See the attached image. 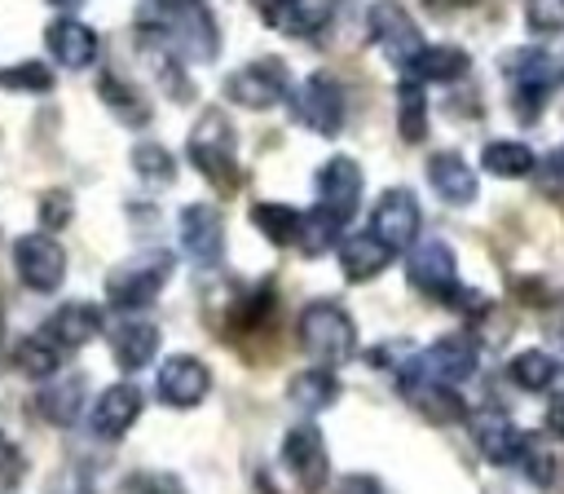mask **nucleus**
I'll use <instances>...</instances> for the list:
<instances>
[{
    "label": "nucleus",
    "mask_w": 564,
    "mask_h": 494,
    "mask_svg": "<svg viewBox=\"0 0 564 494\" xmlns=\"http://www.w3.org/2000/svg\"><path fill=\"white\" fill-rule=\"evenodd\" d=\"M176 269V251L167 247H145V251H132L128 260H119L110 273H106V304L119 309V313H141L159 300V291L167 287Z\"/></svg>",
    "instance_id": "1"
},
{
    "label": "nucleus",
    "mask_w": 564,
    "mask_h": 494,
    "mask_svg": "<svg viewBox=\"0 0 564 494\" xmlns=\"http://www.w3.org/2000/svg\"><path fill=\"white\" fill-rule=\"evenodd\" d=\"M295 340H300V348L317 366H344L357 353V326H352L348 309L335 304V300L304 304L300 309V322H295Z\"/></svg>",
    "instance_id": "2"
},
{
    "label": "nucleus",
    "mask_w": 564,
    "mask_h": 494,
    "mask_svg": "<svg viewBox=\"0 0 564 494\" xmlns=\"http://www.w3.org/2000/svg\"><path fill=\"white\" fill-rule=\"evenodd\" d=\"M185 154L220 190L238 185V137H234V124H229L225 110H203L194 119V128L185 137Z\"/></svg>",
    "instance_id": "3"
},
{
    "label": "nucleus",
    "mask_w": 564,
    "mask_h": 494,
    "mask_svg": "<svg viewBox=\"0 0 564 494\" xmlns=\"http://www.w3.org/2000/svg\"><path fill=\"white\" fill-rule=\"evenodd\" d=\"M405 278L419 296L427 300H449L463 291L458 282V260H454V247L445 238H419L410 251H405Z\"/></svg>",
    "instance_id": "4"
},
{
    "label": "nucleus",
    "mask_w": 564,
    "mask_h": 494,
    "mask_svg": "<svg viewBox=\"0 0 564 494\" xmlns=\"http://www.w3.org/2000/svg\"><path fill=\"white\" fill-rule=\"evenodd\" d=\"M507 79H511V101L524 119L538 115V106L555 93V84L564 79V66L546 53V49H516L507 57Z\"/></svg>",
    "instance_id": "5"
},
{
    "label": "nucleus",
    "mask_w": 564,
    "mask_h": 494,
    "mask_svg": "<svg viewBox=\"0 0 564 494\" xmlns=\"http://www.w3.org/2000/svg\"><path fill=\"white\" fill-rule=\"evenodd\" d=\"M225 97L234 106H247V110H273L278 101L291 97V71L282 57H256V62L229 71Z\"/></svg>",
    "instance_id": "6"
},
{
    "label": "nucleus",
    "mask_w": 564,
    "mask_h": 494,
    "mask_svg": "<svg viewBox=\"0 0 564 494\" xmlns=\"http://www.w3.org/2000/svg\"><path fill=\"white\" fill-rule=\"evenodd\" d=\"M13 269L22 287H31L35 296H53L66 278V251L48 229H31L13 238Z\"/></svg>",
    "instance_id": "7"
},
{
    "label": "nucleus",
    "mask_w": 564,
    "mask_h": 494,
    "mask_svg": "<svg viewBox=\"0 0 564 494\" xmlns=\"http://www.w3.org/2000/svg\"><path fill=\"white\" fill-rule=\"evenodd\" d=\"M282 468L295 481L300 494H317L330 481V454H326V437L317 423H295L282 437Z\"/></svg>",
    "instance_id": "8"
},
{
    "label": "nucleus",
    "mask_w": 564,
    "mask_h": 494,
    "mask_svg": "<svg viewBox=\"0 0 564 494\" xmlns=\"http://www.w3.org/2000/svg\"><path fill=\"white\" fill-rule=\"evenodd\" d=\"M291 106H295V119H300L304 128H313L317 137H335V132L344 128V110H348L339 79L326 75V71H313V75L291 93Z\"/></svg>",
    "instance_id": "9"
},
{
    "label": "nucleus",
    "mask_w": 564,
    "mask_h": 494,
    "mask_svg": "<svg viewBox=\"0 0 564 494\" xmlns=\"http://www.w3.org/2000/svg\"><path fill=\"white\" fill-rule=\"evenodd\" d=\"M366 31H370V40L383 49V57H388L392 66H401V71H410V62L423 53V31H419L414 18H410L401 4H392V0L370 4Z\"/></svg>",
    "instance_id": "10"
},
{
    "label": "nucleus",
    "mask_w": 564,
    "mask_h": 494,
    "mask_svg": "<svg viewBox=\"0 0 564 494\" xmlns=\"http://www.w3.org/2000/svg\"><path fill=\"white\" fill-rule=\"evenodd\" d=\"M419 225H423V212H419L414 190H405V185L383 190L370 207V234H379L392 251H410L419 243Z\"/></svg>",
    "instance_id": "11"
},
{
    "label": "nucleus",
    "mask_w": 564,
    "mask_h": 494,
    "mask_svg": "<svg viewBox=\"0 0 564 494\" xmlns=\"http://www.w3.org/2000/svg\"><path fill=\"white\" fill-rule=\"evenodd\" d=\"M476 366H480V348H476L471 335H441L427 348H419L405 370L427 375V379H441V384H463V379L476 375Z\"/></svg>",
    "instance_id": "12"
},
{
    "label": "nucleus",
    "mask_w": 564,
    "mask_h": 494,
    "mask_svg": "<svg viewBox=\"0 0 564 494\" xmlns=\"http://www.w3.org/2000/svg\"><path fill=\"white\" fill-rule=\"evenodd\" d=\"M313 194H317L313 207H322L326 216H335L339 225H348V216L361 203V163L348 159V154H330L317 168V176H313Z\"/></svg>",
    "instance_id": "13"
},
{
    "label": "nucleus",
    "mask_w": 564,
    "mask_h": 494,
    "mask_svg": "<svg viewBox=\"0 0 564 494\" xmlns=\"http://www.w3.org/2000/svg\"><path fill=\"white\" fill-rule=\"evenodd\" d=\"M176 238H181V251L194 260V265H220L225 256V216L220 207L212 203H185L181 216H176Z\"/></svg>",
    "instance_id": "14"
},
{
    "label": "nucleus",
    "mask_w": 564,
    "mask_h": 494,
    "mask_svg": "<svg viewBox=\"0 0 564 494\" xmlns=\"http://www.w3.org/2000/svg\"><path fill=\"white\" fill-rule=\"evenodd\" d=\"M467 432H471L476 450H480L494 468H516V463H520V454H524V441H529V437H524V428H520L507 410H498V406L467 415Z\"/></svg>",
    "instance_id": "15"
},
{
    "label": "nucleus",
    "mask_w": 564,
    "mask_h": 494,
    "mask_svg": "<svg viewBox=\"0 0 564 494\" xmlns=\"http://www.w3.org/2000/svg\"><path fill=\"white\" fill-rule=\"evenodd\" d=\"M145 35L167 40L185 62H212V57L220 53V31H216V18L207 13L203 0L189 4V9H181L163 31H145Z\"/></svg>",
    "instance_id": "16"
},
{
    "label": "nucleus",
    "mask_w": 564,
    "mask_h": 494,
    "mask_svg": "<svg viewBox=\"0 0 564 494\" xmlns=\"http://www.w3.org/2000/svg\"><path fill=\"white\" fill-rule=\"evenodd\" d=\"M141 410H145L141 388L128 384V379H119V384H106V388L97 393V401H93V410H88V428H93L97 441H119V437H128V428L141 419Z\"/></svg>",
    "instance_id": "17"
},
{
    "label": "nucleus",
    "mask_w": 564,
    "mask_h": 494,
    "mask_svg": "<svg viewBox=\"0 0 564 494\" xmlns=\"http://www.w3.org/2000/svg\"><path fill=\"white\" fill-rule=\"evenodd\" d=\"M154 393H159L163 406L189 410V406H198V401L212 393V370H207L194 353H176V357H167V362L159 366Z\"/></svg>",
    "instance_id": "18"
},
{
    "label": "nucleus",
    "mask_w": 564,
    "mask_h": 494,
    "mask_svg": "<svg viewBox=\"0 0 564 494\" xmlns=\"http://www.w3.org/2000/svg\"><path fill=\"white\" fill-rule=\"evenodd\" d=\"M106 340H110V353H115V366L119 370H141L154 362L159 353V326L145 322L141 313H119L110 326H106Z\"/></svg>",
    "instance_id": "19"
},
{
    "label": "nucleus",
    "mask_w": 564,
    "mask_h": 494,
    "mask_svg": "<svg viewBox=\"0 0 564 494\" xmlns=\"http://www.w3.org/2000/svg\"><path fill=\"white\" fill-rule=\"evenodd\" d=\"M44 44H48V57H53L57 66H66V71L93 66V62H97V49H101L97 31H93L88 22H79L75 13L53 18V22L44 26Z\"/></svg>",
    "instance_id": "20"
},
{
    "label": "nucleus",
    "mask_w": 564,
    "mask_h": 494,
    "mask_svg": "<svg viewBox=\"0 0 564 494\" xmlns=\"http://www.w3.org/2000/svg\"><path fill=\"white\" fill-rule=\"evenodd\" d=\"M401 397L414 401L432 423H458V419H467V406H463V397L454 393V384H441V379L401 370Z\"/></svg>",
    "instance_id": "21"
},
{
    "label": "nucleus",
    "mask_w": 564,
    "mask_h": 494,
    "mask_svg": "<svg viewBox=\"0 0 564 494\" xmlns=\"http://www.w3.org/2000/svg\"><path fill=\"white\" fill-rule=\"evenodd\" d=\"M44 331H48L66 353H75V348L93 344V340L106 331V318H101L97 304H88V300H70V304H57V309L48 313Z\"/></svg>",
    "instance_id": "22"
},
{
    "label": "nucleus",
    "mask_w": 564,
    "mask_h": 494,
    "mask_svg": "<svg viewBox=\"0 0 564 494\" xmlns=\"http://www.w3.org/2000/svg\"><path fill=\"white\" fill-rule=\"evenodd\" d=\"M427 181H432L436 198L449 203V207H467L476 198V190H480L476 168L463 154H454V150H441V154L427 159Z\"/></svg>",
    "instance_id": "23"
},
{
    "label": "nucleus",
    "mask_w": 564,
    "mask_h": 494,
    "mask_svg": "<svg viewBox=\"0 0 564 494\" xmlns=\"http://www.w3.org/2000/svg\"><path fill=\"white\" fill-rule=\"evenodd\" d=\"M392 247L379 238V234H348V238H339V269H344V278L348 282H370V278H379L388 265H392Z\"/></svg>",
    "instance_id": "24"
},
{
    "label": "nucleus",
    "mask_w": 564,
    "mask_h": 494,
    "mask_svg": "<svg viewBox=\"0 0 564 494\" xmlns=\"http://www.w3.org/2000/svg\"><path fill=\"white\" fill-rule=\"evenodd\" d=\"M260 13H264V22L273 31L295 35V40H308L330 22V4L326 0H269Z\"/></svg>",
    "instance_id": "25"
},
{
    "label": "nucleus",
    "mask_w": 564,
    "mask_h": 494,
    "mask_svg": "<svg viewBox=\"0 0 564 494\" xmlns=\"http://www.w3.org/2000/svg\"><path fill=\"white\" fill-rule=\"evenodd\" d=\"M286 397H291V406H300V410H308V415H317V410H330L335 401H339V379H335V366H308V370H295L291 379H286Z\"/></svg>",
    "instance_id": "26"
},
{
    "label": "nucleus",
    "mask_w": 564,
    "mask_h": 494,
    "mask_svg": "<svg viewBox=\"0 0 564 494\" xmlns=\"http://www.w3.org/2000/svg\"><path fill=\"white\" fill-rule=\"evenodd\" d=\"M97 97L106 101V110H110L123 128H145V124H150V101H145V97H141V88H137V84H128L123 75L106 71V75L97 79Z\"/></svg>",
    "instance_id": "27"
},
{
    "label": "nucleus",
    "mask_w": 564,
    "mask_h": 494,
    "mask_svg": "<svg viewBox=\"0 0 564 494\" xmlns=\"http://www.w3.org/2000/svg\"><path fill=\"white\" fill-rule=\"evenodd\" d=\"M471 71V57L458 44H423V53L410 62L405 75L423 79V84H454Z\"/></svg>",
    "instance_id": "28"
},
{
    "label": "nucleus",
    "mask_w": 564,
    "mask_h": 494,
    "mask_svg": "<svg viewBox=\"0 0 564 494\" xmlns=\"http://www.w3.org/2000/svg\"><path fill=\"white\" fill-rule=\"evenodd\" d=\"M84 406V375H66V379H53L35 393V415L48 419L53 428H70L75 415Z\"/></svg>",
    "instance_id": "29"
},
{
    "label": "nucleus",
    "mask_w": 564,
    "mask_h": 494,
    "mask_svg": "<svg viewBox=\"0 0 564 494\" xmlns=\"http://www.w3.org/2000/svg\"><path fill=\"white\" fill-rule=\"evenodd\" d=\"M251 225L273 243V247H295L304 238V212L291 207V203H251Z\"/></svg>",
    "instance_id": "30"
},
{
    "label": "nucleus",
    "mask_w": 564,
    "mask_h": 494,
    "mask_svg": "<svg viewBox=\"0 0 564 494\" xmlns=\"http://www.w3.org/2000/svg\"><path fill=\"white\" fill-rule=\"evenodd\" d=\"M62 344L48 335V331H35V335H22L18 344H13V366L26 375V379H53L57 370H62Z\"/></svg>",
    "instance_id": "31"
},
{
    "label": "nucleus",
    "mask_w": 564,
    "mask_h": 494,
    "mask_svg": "<svg viewBox=\"0 0 564 494\" xmlns=\"http://www.w3.org/2000/svg\"><path fill=\"white\" fill-rule=\"evenodd\" d=\"M397 132L405 141L427 137V93H423V79H414V75H405L397 84Z\"/></svg>",
    "instance_id": "32"
},
{
    "label": "nucleus",
    "mask_w": 564,
    "mask_h": 494,
    "mask_svg": "<svg viewBox=\"0 0 564 494\" xmlns=\"http://www.w3.org/2000/svg\"><path fill=\"white\" fill-rule=\"evenodd\" d=\"M507 375L511 384H520L524 393H546L555 379H560V362L546 353V348H524L507 362Z\"/></svg>",
    "instance_id": "33"
},
{
    "label": "nucleus",
    "mask_w": 564,
    "mask_h": 494,
    "mask_svg": "<svg viewBox=\"0 0 564 494\" xmlns=\"http://www.w3.org/2000/svg\"><path fill=\"white\" fill-rule=\"evenodd\" d=\"M480 168L494 172V176L516 181V176H533L538 154H533L524 141H489V146L480 150Z\"/></svg>",
    "instance_id": "34"
},
{
    "label": "nucleus",
    "mask_w": 564,
    "mask_h": 494,
    "mask_svg": "<svg viewBox=\"0 0 564 494\" xmlns=\"http://www.w3.org/2000/svg\"><path fill=\"white\" fill-rule=\"evenodd\" d=\"M128 163H132V172L141 176V185H150V190H167V185L176 181V159H172V150L159 146V141H137L132 154H128Z\"/></svg>",
    "instance_id": "35"
},
{
    "label": "nucleus",
    "mask_w": 564,
    "mask_h": 494,
    "mask_svg": "<svg viewBox=\"0 0 564 494\" xmlns=\"http://www.w3.org/2000/svg\"><path fill=\"white\" fill-rule=\"evenodd\" d=\"M0 88H13V93H48L53 88V71L44 62L26 57V62H13V66L0 71Z\"/></svg>",
    "instance_id": "36"
},
{
    "label": "nucleus",
    "mask_w": 564,
    "mask_h": 494,
    "mask_svg": "<svg viewBox=\"0 0 564 494\" xmlns=\"http://www.w3.org/2000/svg\"><path fill=\"white\" fill-rule=\"evenodd\" d=\"M524 22L533 35H560L564 31V0H524Z\"/></svg>",
    "instance_id": "37"
},
{
    "label": "nucleus",
    "mask_w": 564,
    "mask_h": 494,
    "mask_svg": "<svg viewBox=\"0 0 564 494\" xmlns=\"http://www.w3.org/2000/svg\"><path fill=\"white\" fill-rule=\"evenodd\" d=\"M75 221V198L70 190H44L40 194V225L53 234V229H66Z\"/></svg>",
    "instance_id": "38"
},
{
    "label": "nucleus",
    "mask_w": 564,
    "mask_h": 494,
    "mask_svg": "<svg viewBox=\"0 0 564 494\" xmlns=\"http://www.w3.org/2000/svg\"><path fill=\"white\" fill-rule=\"evenodd\" d=\"M538 490H546L551 481H555V454L551 450H542V441H524V454H520V463H516Z\"/></svg>",
    "instance_id": "39"
},
{
    "label": "nucleus",
    "mask_w": 564,
    "mask_h": 494,
    "mask_svg": "<svg viewBox=\"0 0 564 494\" xmlns=\"http://www.w3.org/2000/svg\"><path fill=\"white\" fill-rule=\"evenodd\" d=\"M198 0H141L137 9V31H163L181 9H189Z\"/></svg>",
    "instance_id": "40"
},
{
    "label": "nucleus",
    "mask_w": 564,
    "mask_h": 494,
    "mask_svg": "<svg viewBox=\"0 0 564 494\" xmlns=\"http://www.w3.org/2000/svg\"><path fill=\"white\" fill-rule=\"evenodd\" d=\"M414 344L410 340H392V344H375L370 353H366V362L370 366H379V370H405L410 362H414Z\"/></svg>",
    "instance_id": "41"
},
{
    "label": "nucleus",
    "mask_w": 564,
    "mask_h": 494,
    "mask_svg": "<svg viewBox=\"0 0 564 494\" xmlns=\"http://www.w3.org/2000/svg\"><path fill=\"white\" fill-rule=\"evenodd\" d=\"M22 476H26V454L9 437H0V494H13Z\"/></svg>",
    "instance_id": "42"
},
{
    "label": "nucleus",
    "mask_w": 564,
    "mask_h": 494,
    "mask_svg": "<svg viewBox=\"0 0 564 494\" xmlns=\"http://www.w3.org/2000/svg\"><path fill=\"white\" fill-rule=\"evenodd\" d=\"M533 176H538V190H546V194H564V146H555V150L533 168Z\"/></svg>",
    "instance_id": "43"
},
{
    "label": "nucleus",
    "mask_w": 564,
    "mask_h": 494,
    "mask_svg": "<svg viewBox=\"0 0 564 494\" xmlns=\"http://www.w3.org/2000/svg\"><path fill=\"white\" fill-rule=\"evenodd\" d=\"M128 494H181V481L172 472H145L128 481Z\"/></svg>",
    "instance_id": "44"
},
{
    "label": "nucleus",
    "mask_w": 564,
    "mask_h": 494,
    "mask_svg": "<svg viewBox=\"0 0 564 494\" xmlns=\"http://www.w3.org/2000/svg\"><path fill=\"white\" fill-rule=\"evenodd\" d=\"M335 494H388V490H383V481H379V476L352 472V476H344V481L335 485Z\"/></svg>",
    "instance_id": "45"
},
{
    "label": "nucleus",
    "mask_w": 564,
    "mask_h": 494,
    "mask_svg": "<svg viewBox=\"0 0 564 494\" xmlns=\"http://www.w3.org/2000/svg\"><path fill=\"white\" fill-rule=\"evenodd\" d=\"M48 4H53V9H62V13H75L84 0H48Z\"/></svg>",
    "instance_id": "46"
},
{
    "label": "nucleus",
    "mask_w": 564,
    "mask_h": 494,
    "mask_svg": "<svg viewBox=\"0 0 564 494\" xmlns=\"http://www.w3.org/2000/svg\"><path fill=\"white\" fill-rule=\"evenodd\" d=\"M560 340H564V326H560Z\"/></svg>",
    "instance_id": "47"
}]
</instances>
